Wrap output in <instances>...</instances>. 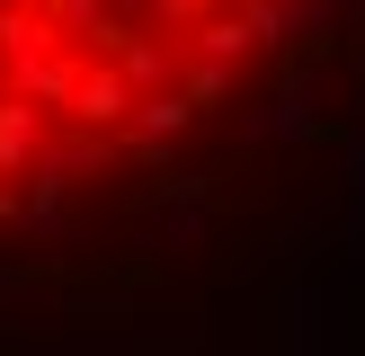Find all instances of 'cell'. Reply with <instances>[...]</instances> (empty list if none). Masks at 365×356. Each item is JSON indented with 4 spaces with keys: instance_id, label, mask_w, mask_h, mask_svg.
Wrapping results in <instances>:
<instances>
[{
    "instance_id": "6da1fadb",
    "label": "cell",
    "mask_w": 365,
    "mask_h": 356,
    "mask_svg": "<svg viewBox=\"0 0 365 356\" xmlns=\"http://www.w3.org/2000/svg\"><path fill=\"white\" fill-rule=\"evenodd\" d=\"M365 276V0H0V356H312Z\"/></svg>"
}]
</instances>
